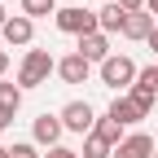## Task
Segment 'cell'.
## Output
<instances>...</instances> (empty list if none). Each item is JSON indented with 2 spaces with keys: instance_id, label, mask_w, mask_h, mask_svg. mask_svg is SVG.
Here are the masks:
<instances>
[{
  "instance_id": "cell-14",
  "label": "cell",
  "mask_w": 158,
  "mask_h": 158,
  "mask_svg": "<svg viewBox=\"0 0 158 158\" xmlns=\"http://www.w3.org/2000/svg\"><path fill=\"white\" fill-rule=\"evenodd\" d=\"M92 132H97V136H101V141H106L110 149H118V145H123V141H127V136H123V123H114V118H110V114H106V118H97V127H92Z\"/></svg>"
},
{
  "instance_id": "cell-18",
  "label": "cell",
  "mask_w": 158,
  "mask_h": 158,
  "mask_svg": "<svg viewBox=\"0 0 158 158\" xmlns=\"http://www.w3.org/2000/svg\"><path fill=\"white\" fill-rule=\"evenodd\" d=\"M9 158H40V154H35V141H18V145H9Z\"/></svg>"
},
{
  "instance_id": "cell-12",
  "label": "cell",
  "mask_w": 158,
  "mask_h": 158,
  "mask_svg": "<svg viewBox=\"0 0 158 158\" xmlns=\"http://www.w3.org/2000/svg\"><path fill=\"white\" fill-rule=\"evenodd\" d=\"M154 13L149 9H141V13H127V22H123V40H149L154 35Z\"/></svg>"
},
{
  "instance_id": "cell-2",
  "label": "cell",
  "mask_w": 158,
  "mask_h": 158,
  "mask_svg": "<svg viewBox=\"0 0 158 158\" xmlns=\"http://www.w3.org/2000/svg\"><path fill=\"white\" fill-rule=\"evenodd\" d=\"M57 31H66L75 40H84L92 31H101V22H97V9H84V5H66V9H57Z\"/></svg>"
},
{
  "instance_id": "cell-9",
  "label": "cell",
  "mask_w": 158,
  "mask_h": 158,
  "mask_svg": "<svg viewBox=\"0 0 158 158\" xmlns=\"http://www.w3.org/2000/svg\"><path fill=\"white\" fill-rule=\"evenodd\" d=\"M57 75H62L66 84H88L92 62H88V57H79V53H70V57H62V62H57Z\"/></svg>"
},
{
  "instance_id": "cell-28",
  "label": "cell",
  "mask_w": 158,
  "mask_h": 158,
  "mask_svg": "<svg viewBox=\"0 0 158 158\" xmlns=\"http://www.w3.org/2000/svg\"><path fill=\"white\" fill-rule=\"evenodd\" d=\"M154 158H158V149H154Z\"/></svg>"
},
{
  "instance_id": "cell-20",
  "label": "cell",
  "mask_w": 158,
  "mask_h": 158,
  "mask_svg": "<svg viewBox=\"0 0 158 158\" xmlns=\"http://www.w3.org/2000/svg\"><path fill=\"white\" fill-rule=\"evenodd\" d=\"M44 158H84V154H75V149H66V145H57V149H48Z\"/></svg>"
},
{
  "instance_id": "cell-19",
  "label": "cell",
  "mask_w": 158,
  "mask_h": 158,
  "mask_svg": "<svg viewBox=\"0 0 158 158\" xmlns=\"http://www.w3.org/2000/svg\"><path fill=\"white\" fill-rule=\"evenodd\" d=\"M136 84H145V88H154V92H158V66H145L141 75H136Z\"/></svg>"
},
{
  "instance_id": "cell-13",
  "label": "cell",
  "mask_w": 158,
  "mask_h": 158,
  "mask_svg": "<svg viewBox=\"0 0 158 158\" xmlns=\"http://www.w3.org/2000/svg\"><path fill=\"white\" fill-rule=\"evenodd\" d=\"M18 110H22V88L18 84H0V123H13L18 118Z\"/></svg>"
},
{
  "instance_id": "cell-25",
  "label": "cell",
  "mask_w": 158,
  "mask_h": 158,
  "mask_svg": "<svg viewBox=\"0 0 158 158\" xmlns=\"http://www.w3.org/2000/svg\"><path fill=\"white\" fill-rule=\"evenodd\" d=\"M5 22H9V13H5V5H0V31H5Z\"/></svg>"
},
{
  "instance_id": "cell-6",
  "label": "cell",
  "mask_w": 158,
  "mask_h": 158,
  "mask_svg": "<svg viewBox=\"0 0 158 158\" xmlns=\"http://www.w3.org/2000/svg\"><path fill=\"white\" fill-rule=\"evenodd\" d=\"M0 35H5V44H9V48H27L31 40H35V22H31L27 13H13L9 22H5V31H0Z\"/></svg>"
},
{
  "instance_id": "cell-1",
  "label": "cell",
  "mask_w": 158,
  "mask_h": 158,
  "mask_svg": "<svg viewBox=\"0 0 158 158\" xmlns=\"http://www.w3.org/2000/svg\"><path fill=\"white\" fill-rule=\"evenodd\" d=\"M57 70V62H53V53L48 48H27V57H22V66H18V88H40V84H48V75Z\"/></svg>"
},
{
  "instance_id": "cell-4",
  "label": "cell",
  "mask_w": 158,
  "mask_h": 158,
  "mask_svg": "<svg viewBox=\"0 0 158 158\" xmlns=\"http://www.w3.org/2000/svg\"><path fill=\"white\" fill-rule=\"evenodd\" d=\"M62 127H66V132H79V136H92L97 110H92L88 101H66V106H62Z\"/></svg>"
},
{
  "instance_id": "cell-10",
  "label": "cell",
  "mask_w": 158,
  "mask_h": 158,
  "mask_svg": "<svg viewBox=\"0 0 158 158\" xmlns=\"http://www.w3.org/2000/svg\"><path fill=\"white\" fill-rule=\"evenodd\" d=\"M75 53H79V57H88V62H106V57H114V53H110V35H101V31L84 35Z\"/></svg>"
},
{
  "instance_id": "cell-15",
  "label": "cell",
  "mask_w": 158,
  "mask_h": 158,
  "mask_svg": "<svg viewBox=\"0 0 158 158\" xmlns=\"http://www.w3.org/2000/svg\"><path fill=\"white\" fill-rule=\"evenodd\" d=\"M22 13L31 18V22H35V18H57V0H22Z\"/></svg>"
},
{
  "instance_id": "cell-3",
  "label": "cell",
  "mask_w": 158,
  "mask_h": 158,
  "mask_svg": "<svg viewBox=\"0 0 158 158\" xmlns=\"http://www.w3.org/2000/svg\"><path fill=\"white\" fill-rule=\"evenodd\" d=\"M136 75H141V70H136V62H132L127 53H114V57H106V62H101V84L114 88V92H118V88H132Z\"/></svg>"
},
{
  "instance_id": "cell-8",
  "label": "cell",
  "mask_w": 158,
  "mask_h": 158,
  "mask_svg": "<svg viewBox=\"0 0 158 158\" xmlns=\"http://www.w3.org/2000/svg\"><path fill=\"white\" fill-rule=\"evenodd\" d=\"M154 149H158V141H154V136H145V132H132L127 141L114 149V158H154Z\"/></svg>"
},
{
  "instance_id": "cell-11",
  "label": "cell",
  "mask_w": 158,
  "mask_h": 158,
  "mask_svg": "<svg viewBox=\"0 0 158 158\" xmlns=\"http://www.w3.org/2000/svg\"><path fill=\"white\" fill-rule=\"evenodd\" d=\"M97 22H101V35H123V22H127V9L110 0L106 9H97Z\"/></svg>"
},
{
  "instance_id": "cell-22",
  "label": "cell",
  "mask_w": 158,
  "mask_h": 158,
  "mask_svg": "<svg viewBox=\"0 0 158 158\" xmlns=\"http://www.w3.org/2000/svg\"><path fill=\"white\" fill-rule=\"evenodd\" d=\"M5 70H9V53L0 48V79H5Z\"/></svg>"
},
{
  "instance_id": "cell-21",
  "label": "cell",
  "mask_w": 158,
  "mask_h": 158,
  "mask_svg": "<svg viewBox=\"0 0 158 158\" xmlns=\"http://www.w3.org/2000/svg\"><path fill=\"white\" fill-rule=\"evenodd\" d=\"M118 5H123L127 13H141V9H145V0H118Z\"/></svg>"
},
{
  "instance_id": "cell-27",
  "label": "cell",
  "mask_w": 158,
  "mask_h": 158,
  "mask_svg": "<svg viewBox=\"0 0 158 158\" xmlns=\"http://www.w3.org/2000/svg\"><path fill=\"white\" fill-rule=\"evenodd\" d=\"M0 132H5V123H0Z\"/></svg>"
},
{
  "instance_id": "cell-5",
  "label": "cell",
  "mask_w": 158,
  "mask_h": 158,
  "mask_svg": "<svg viewBox=\"0 0 158 158\" xmlns=\"http://www.w3.org/2000/svg\"><path fill=\"white\" fill-rule=\"evenodd\" d=\"M62 114H40L35 123H31V141L35 145H44V149H57L62 145Z\"/></svg>"
},
{
  "instance_id": "cell-16",
  "label": "cell",
  "mask_w": 158,
  "mask_h": 158,
  "mask_svg": "<svg viewBox=\"0 0 158 158\" xmlns=\"http://www.w3.org/2000/svg\"><path fill=\"white\" fill-rule=\"evenodd\" d=\"M84 158H114V149L92 132V136H84Z\"/></svg>"
},
{
  "instance_id": "cell-7",
  "label": "cell",
  "mask_w": 158,
  "mask_h": 158,
  "mask_svg": "<svg viewBox=\"0 0 158 158\" xmlns=\"http://www.w3.org/2000/svg\"><path fill=\"white\" fill-rule=\"evenodd\" d=\"M106 114L114 118V123H123V127H132V123H141V118H149V114H145L141 106H136L127 92H118L114 101H110V110H106Z\"/></svg>"
},
{
  "instance_id": "cell-17",
  "label": "cell",
  "mask_w": 158,
  "mask_h": 158,
  "mask_svg": "<svg viewBox=\"0 0 158 158\" xmlns=\"http://www.w3.org/2000/svg\"><path fill=\"white\" fill-rule=\"evenodd\" d=\"M127 97H132V101H136V106H141V110L149 114V110H154V97H158V92H154V88H145V84H132V88H127Z\"/></svg>"
},
{
  "instance_id": "cell-23",
  "label": "cell",
  "mask_w": 158,
  "mask_h": 158,
  "mask_svg": "<svg viewBox=\"0 0 158 158\" xmlns=\"http://www.w3.org/2000/svg\"><path fill=\"white\" fill-rule=\"evenodd\" d=\"M145 44H149V48H154V53H158V27H154V35H149V40H145Z\"/></svg>"
},
{
  "instance_id": "cell-26",
  "label": "cell",
  "mask_w": 158,
  "mask_h": 158,
  "mask_svg": "<svg viewBox=\"0 0 158 158\" xmlns=\"http://www.w3.org/2000/svg\"><path fill=\"white\" fill-rule=\"evenodd\" d=\"M0 158H9V145H0Z\"/></svg>"
},
{
  "instance_id": "cell-24",
  "label": "cell",
  "mask_w": 158,
  "mask_h": 158,
  "mask_svg": "<svg viewBox=\"0 0 158 158\" xmlns=\"http://www.w3.org/2000/svg\"><path fill=\"white\" fill-rule=\"evenodd\" d=\"M145 9H149V13H154V18H158V0H145Z\"/></svg>"
}]
</instances>
